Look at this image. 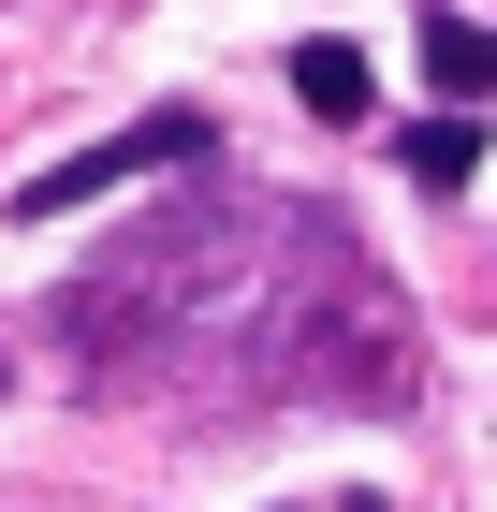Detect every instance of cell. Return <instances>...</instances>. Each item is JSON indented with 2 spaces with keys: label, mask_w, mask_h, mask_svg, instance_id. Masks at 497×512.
I'll return each mask as SVG.
<instances>
[{
  "label": "cell",
  "mask_w": 497,
  "mask_h": 512,
  "mask_svg": "<svg viewBox=\"0 0 497 512\" xmlns=\"http://www.w3.org/2000/svg\"><path fill=\"white\" fill-rule=\"evenodd\" d=\"M88 381H264V395H395L410 337H395L381 264L322 220V205H161L103 264L59 293Z\"/></svg>",
  "instance_id": "cell-1"
},
{
  "label": "cell",
  "mask_w": 497,
  "mask_h": 512,
  "mask_svg": "<svg viewBox=\"0 0 497 512\" xmlns=\"http://www.w3.org/2000/svg\"><path fill=\"white\" fill-rule=\"evenodd\" d=\"M220 132L191 118V103H161V118H132V132H103V147H59V161H30L15 176V220H74V205H103V191H132V176H176V161H205Z\"/></svg>",
  "instance_id": "cell-2"
},
{
  "label": "cell",
  "mask_w": 497,
  "mask_h": 512,
  "mask_svg": "<svg viewBox=\"0 0 497 512\" xmlns=\"http://www.w3.org/2000/svg\"><path fill=\"white\" fill-rule=\"evenodd\" d=\"M424 74H439V103L483 118V103H497V30H483V15H424Z\"/></svg>",
  "instance_id": "cell-3"
},
{
  "label": "cell",
  "mask_w": 497,
  "mask_h": 512,
  "mask_svg": "<svg viewBox=\"0 0 497 512\" xmlns=\"http://www.w3.org/2000/svg\"><path fill=\"white\" fill-rule=\"evenodd\" d=\"M293 103H307V118H322V132H351V118H366V103H381V88H366V59H351L337 30H322V44H293Z\"/></svg>",
  "instance_id": "cell-4"
},
{
  "label": "cell",
  "mask_w": 497,
  "mask_h": 512,
  "mask_svg": "<svg viewBox=\"0 0 497 512\" xmlns=\"http://www.w3.org/2000/svg\"><path fill=\"white\" fill-rule=\"evenodd\" d=\"M395 161H410V191H468V176H483V118L454 103V118H424V132H410Z\"/></svg>",
  "instance_id": "cell-5"
}]
</instances>
